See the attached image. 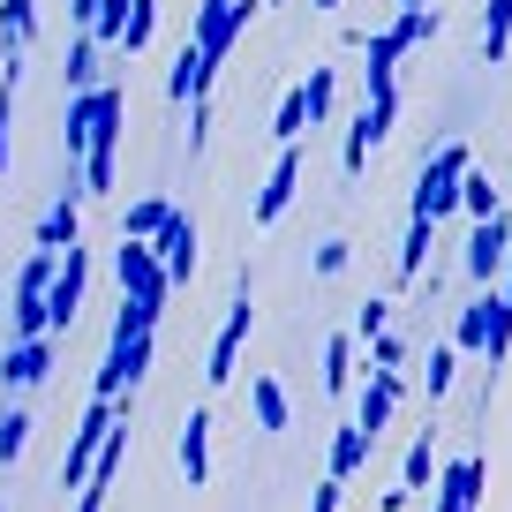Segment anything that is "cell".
I'll list each match as a JSON object with an SVG mask.
<instances>
[{
	"label": "cell",
	"mask_w": 512,
	"mask_h": 512,
	"mask_svg": "<svg viewBox=\"0 0 512 512\" xmlns=\"http://www.w3.org/2000/svg\"><path fill=\"white\" fill-rule=\"evenodd\" d=\"M475 166V151L460 144V136H445V144L422 159V181H415V219H430V226H445L452 211H460V174Z\"/></svg>",
	"instance_id": "6da1fadb"
},
{
	"label": "cell",
	"mask_w": 512,
	"mask_h": 512,
	"mask_svg": "<svg viewBox=\"0 0 512 512\" xmlns=\"http://www.w3.org/2000/svg\"><path fill=\"white\" fill-rule=\"evenodd\" d=\"M452 347H460V354H482V362L497 369V362L512 354V302H505L497 287H482L475 302L460 309V324H452Z\"/></svg>",
	"instance_id": "7a4b0ae2"
},
{
	"label": "cell",
	"mask_w": 512,
	"mask_h": 512,
	"mask_svg": "<svg viewBox=\"0 0 512 512\" xmlns=\"http://www.w3.org/2000/svg\"><path fill=\"white\" fill-rule=\"evenodd\" d=\"M249 324H256V302H249V279H241V294L226 302L219 339H211V362H204V384H211V392H226V384L241 377V347H249Z\"/></svg>",
	"instance_id": "3957f363"
},
{
	"label": "cell",
	"mask_w": 512,
	"mask_h": 512,
	"mask_svg": "<svg viewBox=\"0 0 512 512\" xmlns=\"http://www.w3.org/2000/svg\"><path fill=\"white\" fill-rule=\"evenodd\" d=\"M83 287H91V249H83V241H68L61 264H53V279H46V332H68V324H76Z\"/></svg>",
	"instance_id": "277c9868"
},
{
	"label": "cell",
	"mask_w": 512,
	"mask_h": 512,
	"mask_svg": "<svg viewBox=\"0 0 512 512\" xmlns=\"http://www.w3.org/2000/svg\"><path fill=\"white\" fill-rule=\"evenodd\" d=\"M467 279L475 287H497L505 279V264H512V226H505V211H490V219H467Z\"/></svg>",
	"instance_id": "5b68a950"
},
{
	"label": "cell",
	"mask_w": 512,
	"mask_h": 512,
	"mask_svg": "<svg viewBox=\"0 0 512 512\" xmlns=\"http://www.w3.org/2000/svg\"><path fill=\"white\" fill-rule=\"evenodd\" d=\"M113 279H121L128 302H159L166 309V294H174V279H166V264H159L151 241H121V249H113Z\"/></svg>",
	"instance_id": "8992f818"
},
{
	"label": "cell",
	"mask_w": 512,
	"mask_h": 512,
	"mask_svg": "<svg viewBox=\"0 0 512 512\" xmlns=\"http://www.w3.org/2000/svg\"><path fill=\"white\" fill-rule=\"evenodd\" d=\"M392 121H400V91H392V98H362V113H354V128H347V144H339V174H347V181L362 174L369 151L392 136Z\"/></svg>",
	"instance_id": "52a82bcc"
},
{
	"label": "cell",
	"mask_w": 512,
	"mask_h": 512,
	"mask_svg": "<svg viewBox=\"0 0 512 512\" xmlns=\"http://www.w3.org/2000/svg\"><path fill=\"white\" fill-rule=\"evenodd\" d=\"M144 369H151V332H113V347H106V362H98V400H121V392H136L144 384Z\"/></svg>",
	"instance_id": "ba28073f"
},
{
	"label": "cell",
	"mask_w": 512,
	"mask_h": 512,
	"mask_svg": "<svg viewBox=\"0 0 512 512\" xmlns=\"http://www.w3.org/2000/svg\"><path fill=\"white\" fill-rule=\"evenodd\" d=\"M249 16H256V0H204V8H196V23H189V46L219 68L226 46L241 38V23H249Z\"/></svg>",
	"instance_id": "9c48e42d"
},
{
	"label": "cell",
	"mask_w": 512,
	"mask_h": 512,
	"mask_svg": "<svg viewBox=\"0 0 512 512\" xmlns=\"http://www.w3.org/2000/svg\"><path fill=\"white\" fill-rule=\"evenodd\" d=\"M482 482H490V460H482V452H467V460H445L430 475V512H475L482 505Z\"/></svg>",
	"instance_id": "30bf717a"
},
{
	"label": "cell",
	"mask_w": 512,
	"mask_h": 512,
	"mask_svg": "<svg viewBox=\"0 0 512 512\" xmlns=\"http://www.w3.org/2000/svg\"><path fill=\"white\" fill-rule=\"evenodd\" d=\"M294 189H302V144H279L272 174H264V189H256V204H249V219L256 226H279V219H287V204H294Z\"/></svg>",
	"instance_id": "8fae6325"
},
{
	"label": "cell",
	"mask_w": 512,
	"mask_h": 512,
	"mask_svg": "<svg viewBox=\"0 0 512 512\" xmlns=\"http://www.w3.org/2000/svg\"><path fill=\"white\" fill-rule=\"evenodd\" d=\"M106 422H113V400H98V392H91V407H83V422L68 430V452H61V490H76V482L91 475V460H98V437H106Z\"/></svg>",
	"instance_id": "7c38bea8"
},
{
	"label": "cell",
	"mask_w": 512,
	"mask_h": 512,
	"mask_svg": "<svg viewBox=\"0 0 512 512\" xmlns=\"http://www.w3.org/2000/svg\"><path fill=\"white\" fill-rule=\"evenodd\" d=\"M46 377H53V332L8 339V354H0V392H38Z\"/></svg>",
	"instance_id": "4fadbf2b"
},
{
	"label": "cell",
	"mask_w": 512,
	"mask_h": 512,
	"mask_svg": "<svg viewBox=\"0 0 512 512\" xmlns=\"http://www.w3.org/2000/svg\"><path fill=\"white\" fill-rule=\"evenodd\" d=\"M151 249H159V264H166V279H196V264H204V249H196V219L189 211H166L159 219V234H151Z\"/></svg>",
	"instance_id": "5bb4252c"
},
{
	"label": "cell",
	"mask_w": 512,
	"mask_h": 512,
	"mask_svg": "<svg viewBox=\"0 0 512 512\" xmlns=\"http://www.w3.org/2000/svg\"><path fill=\"white\" fill-rule=\"evenodd\" d=\"M400 31H392V23H384V31H369V46H362V98H392L400 91Z\"/></svg>",
	"instance_id": "9a60e30c"
},
{
	"label": "cell",
	"mask_w": 512,
	"mask_h": 512,
	"mask_svg": "<svg viewBox=\"0 0 512 512\" xmlns=\"http://www.w3.org/2000/svg\"><path fill=\"white\" fill-rule=\"evenodd\" d=\"M174 460H181V475H189V490H204V482H211V407H189Z\"/></svg>",
	"instance_id": "2e32d148"
},
{
	"label": "cell",
	"mask_w": 512,
	"mask_h": 512,
	"mask_svg": "<svg viewBox=\"0 0 512 512\" xmlns=\"http://www.w3.org/2000/svg\"><path fill=\"white\" fill-rule=\"evenodd\" d=\"M83 204H91L83 189H61V196H53V211L38 219V249H68V241H83Z\"/></svg>",
	"instance_id": "e0dca14e"
},
{
	"label": "cell",
	"mask_w": 512,
	"mask_h": 512,
	"mask_svg": "<svg viewBox=\"0 0 512 512\" xmlns=\"http://www.w3.org/2000/svg\"><path fill=\"white\" fill-rule=\"evenodd\" d=\"M369 452H377V445H369V430L347 415V422L332 430V467H324V475H332V482H354V475H362V460H369Z\"/></svg>",
	"instance_id": "ac0fdd59"
},
{
	"label": "cell",
	"mask_w": 512,
	"mask_h": 512,
	"mask_svg": "<svg viewBox=\"0 0 512 512\" xmlns=\"http://www.w3.org/2000/svg\"><path fill=\"white\" fill-rule=\"evenodd\" d=\"M249 415H256V430H287V415H294V407H287V384L256 369V377H249Z\"/></svg>",
	"instance_id": "d6986e66"
},
{
	"label": "cell",
	"mask_w": 512,
	"mask_h": 512,
	"mask_svg": "<svg viewBox=\"0 0 512 512\" xmlns=\"http://www.w3.org/2000/svg\"><path fill=\"white\" fill-rule=\"evenodd\" d=\"M354 347H362L354 332L324 339V392H332V400H347V392H354Z\"/></svg>",
	"instance_id": "ffe728a7"
},
{
	"label": "cell",
	"mask_w": 512,
	"mask_h": 512,
	"mask_svg": "<svg viewBox=\"0 0 512 512\" xmlns=\"http://www.w3.org/2000/svg\"><path fill=\"white\" fill-rule=\"evenodd\" d=\"M38 38V0H0V61Z\"/></svg>",
	"instance_id": "44dd1931"
},
{
	"label": "cell",
	"mask_w": 512,
	"mask_h": 512,
	"mask_svg": "<svg viewBox=\"0 0 512 512\" xmlns=\"http://www.w3.org/2000/svg\"><path fill=\"white\" fill-rule=\"evenodd\" d=\"M211 76H219V68H211L196 46H181V53H174V76H166V91L189 106V98H204V91H211Z\"/></svg>",
	"instance_id": "7402d4cb"
},
{
	"label": "cell",
	"mask_w": 512,
	"mask_h": 512,
	"mask_svg": "<svg viewBox=\"0 0 512 512\" xmlns=\"http://www.w3.org/2000/svg\"><path fill=\"white\" fill-rule=\"evenodd\" d=\"M460 211H467V219H490V211H505V189H497L482 166H467V174H460Z\"/></svg>",
	"instance_id": "603a6c76"
},
{
	"label": "cell",
	"mask_w": 512,
	"mask_h": 512,
	"mask_svg": "<svg viewBox=\"0 0 512 512\" xmlns=\"http://www.w3.org/2000/svg\"><path fill=\"white\" fill-rule=\"evenodd\" d=\"M430 475H437V430H422L415 445H407V460H400V490H407V497L430 490Z\"/></svg>",
	"instance_id": "cb8c5ba5"
},
{
	"label": "cell",
	"mask_w": 512,
	"mask_h": 512,
	"mask_svg": "<svg viewBox=\"0 0 512 512\" xmlns=\"http://www.w3.org/2000/svg\"><path fill=\"white\" fill-rule=\"evenodd\" d=\"M430 234H437V226L407 211V241H400V287H415V279H422V264H430Z\"/></svg>",
	"instance_id": "d4e9b609"
},
{
	"label": "cell",
	"mask_w": 512,
	"mask_h": 512,
	"mask_svg": "<svg viewBox=\"0 0 512 512\" xmlns=\"http://www.w3.org/2000/svg\"><path fill=\"white\" fill-rule=\"evenodd\" d=\"M512 53V0H490V8H482V61H505Z\"/></svg>",
	"instance_id": "484cf974"
},
{
	"label": "cell",
	"mask_w": 512,
	"mask_h": 512,
	"mask_svg": "<svg viewBox=\"0 0 512 512\" xmlns=\"http://www.w3.org/2000/svg\"><path fill=\"white\" fill-rule=\"evenodd\" d=\"M31 407H0V467H16L23 452H31Z\"/></svg>",
	"instance_id": "4316f807"
},
{
	"label": "cell",
	"mask_w": 512,
	"mask_h": 512,
	"mask_svg": "<svg viewBox=\"0 0 512 512\" xmlns=\"http://www.w3.org/2000/svg\"><path fill=\"white\" fill-rule=\"evenodd\" d=\"M309 136V98H302V83H294L287 98H279V113H272V144H302Z\"/></svg>",
	"instance_id": "83f0119b"
},
{
	"label": "cell",
	"mask_w": 512,
	"mask_h": 512,
	"mask_svg": "<svg viewBox=\"0 0 512 512\" xmlns=\"http://www.w3.org/2000/svg\"><path fill=\"white\" fill-rule=\"evenodd\" d=\"M460 362H467V354L452 347V339H437V347H430V369H422V384H430V400H445L452 384H460Z\"/></svg>",
	"instance_id": "f1b7e54d"
},
{
	"label": "cell",
	"mask_w": 512,
	"mask_h": 512,
	"mask_svg": "<svg viewBox=\"0 0 512 512\" xmlns=\"http://www.w3.org/2000/svg\"><path fill=\"white\" fill-rule=\"evenodd\" d=\"M302 98H309V128H324V121H332V106H339V68H309Z\"/></svg>",
	"instance_id": "f546056e"
},
{
	"label": "cell",
	"mask_w": 512,
	"mask_h": 512,
	"mask_svg": "<svg viewBox=\"0 0 512 512\" xmlns=\"http://www.w3.org/2000/svg\"><path fill=\"white\" fill-rule=\"evenodd\" d=\"M166 211H174L166 196H136V204H128V219H121V241H151V234H159V219H166Z\"/></svg>",
	"instance_id": "4dcf8cb0"
},
{
	"label": "cell",
	"mask_w": 512,
	"mask_h": 512,
	"mask_svg": "<svg viewBox=\"0 0 512 512\" xmlns=\"http://www.w3.org/2000/svg\"><path fill=\"white\" fill-rule=\"evenodd\" d=\"M61 76H68V91H91V83H98V38H91V31L68 46V68H61Z\"/></svg>",
	"instance_id": "1f68e13d"
},
{
	"label": "cell",
	"mask_w": 512,
	"mask_h": 512,
	"mask_svg": "<svg viewBox=\"0 0 512 512\" xmlns=\"http://www.w3.org/2000/svg\"><path fill=\"white\" fill-rule=\"evenodd\" d=\"M347 264H354V241H347V234L317 241V256H309V272H317V279H339V272H347Z\"/></svg>",
	"instance_id": "d6a6232c"
},
{
	"label": "cell",
	"mask_w": 512,
	"mask_h": 512,
	"mask_svg": "<svg viewBox=\"0 0 512 512\" xmlns=\"http://www.w3.org/2000/svg\"><path fill=\"white\" fill-rule=\"evenodd\" d=\"M369 362H377V369H407V339L392 332V324H384V332L369 339Z\"/></svg>",
	"instance_id": "836d02e7"
},
{
	"label": "cell",
	"mask_w": 512,
	"mask_h": 512,
	"mask_svg": "<svg viewBox=\"0 0 512 512\" xmlns=\"http://www.w3.org/2000/svg\"><path fill=\"white\" fill-rule=\"evenodd\" d=\"M384 324H392V302H377V294H369V302L354 309V339H362V347H369V339H377Z\"/></svg>",
	"instance_id": "e575fe53"
},
{
	"label": "cell",
	"mask_w": 512,
	"mask_h": 512,
	"mask_svg": "<svg viewBox=\"0 0 512 512\" xmlns=\"http://www.w3.org/2000/svg\"><path fill=\"white\" fill-rule=\"evenodd\" d=\"M204 144H211V91L189 98V151H204Z\"/></svg>",
	"instance_id": "d590c367"
},
{
	"label": "cell",
	"mask_w": 512,
	"mask_h": 512,
	"mask_svg": "<svg viewBox=\"0 0 512 512\" xmlns=\"http://www.w3.org/2000/svg\"><path fill=\"white\" fill-rule=\"evenodd\" d=\"M309 512H347V482H332V475H324L317 490H309Z\"/></svg>",
	"instance_id": "8d00e7d4"
},
{
	"label": "cell",
	"mask_w": 512,
	"mask_h": 512,
	"mask_svg": "<svg viewBox=\"0 0 512 512\" xmlns=\"http://www.w3.org/2000/svg\"><path fill=\"white\" fill-rule=\"evenodd\" d=\"M400 8H430V0H400Z\"/></svg>",
	"instance_id": "74e56055"
},
{
	"label": "cell",
	"mask_w": 512,
	"mask_h": 512,
	"mask_svg": "<svg viewBox=\"0 0 512 512\" xmlns=\"http://www.w3.org/2000/svg\"><path fill=\"white\" fill-rule=\"evenodd\" d=\"M309 8H339V0H309Z\"/></svg>",
	"instance_id": "f35d334b"
},
{
	"label": "cell",
	"mask_w": 512,
	"mask_h": 512,
	"mask_svg": "<svg viewBox=\"0 0 512 512\" xmlns=\"http://www.w3.org/2000/svg\"><path fill=\"white\" fill-rule=\"evenodd\" d=\"M256 8H279V0H256Z\"/></svg>",
	"instance_id": "ab89813d"
},
{
	"label": "cell",
	"mask_w": 512,
	"mask_h": 512,
	"mask_svg": "<svg viewBox=\"0 0 512 512\" xmlns=\"http://www.w3.org/2000/svg\"><path fill=\"white\" fill-rule=\"evenodd\" d=\"M0 512H8V490H0Z\"/></svg>",
	"instance_id": "60d3db41"
}]
</instances>
